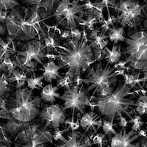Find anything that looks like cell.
<instances>
[{"label": "cell", "mask_w": 147, "mask_h": 147, "mask_svg": "<svg viewBox=\"0 0 147 147\" xmlns=\"http://www.w3.org/2000/svg\"><path fill=\"white\" fill-rule=\"evenodd\" d=\"M125 69H116L109 63L104 67L101 63L97 64L96 69H89L88 74L85 79H82V82L88 85L86 89L87 92L94 90L93 96L105 87L113 86L115 87L118 82V76L123 75Z\"/></svg>", "instance_id": "cell-4"}, {"label": "cell", "mask_w": 147, "mask_h": 147, "mask_svg": "<svg viewBox=\"0 0 147 147\" xmlns=\"http://www.w3.org/2000/svg\"><path fill=\"white\" fill-rule=\"evenodd\" d=\"M60 99L64 101V106L62 110L65 112L67 109L73 110L72 117L74 119L75 110H78L80 113L84 114V108L86 106L94 107V105L90 103V100L88 96V92L85 89H83V85H70L64 91L63 94L60 96Z\"/></svg>", "instance_id": "cell-8"}, {"label": "cell", "mask_w": 147, "mask_h": 147, "mask_svg": "<svg viewBox=\"0 0 147 147\" xmlns=\"http://www.w3.org/2000/svg\"><path fill=\"white\" fill-rule=\"evenodd\" d=\"M0 119L9 120V119H13V118L11 117V115H10V113H9L7 110H2V109H0Z\"/></svg>", "instance_id": "cell-38"}, {"label": "cell", "mask_w": 147, "mask_h": 147, "mask_svg": "<svg viewBox=\"0 0 147 147\" xmlns=\"http://www.w3.org/2000/svg\"><path fill=\"white\" fill-rule=\"evenodd\" d=\"M48 31L46 32L44 29L40 32L42 38L44 40V49L47 51V54H53L54 52L57 53L58 50V46L60 45V34L61 32L58 28L55 26H49ZM40 36V37H41Z\"/></svg>", "instance_id": "cell-13"}, {"label": "cell", "mask_w": 147, "mask_h": 147, "mask_svg": "<svg viewBox=\"0 0 147 147\" xmlns=\"http://www.w3.org/2000/svg\"><path fill=\"white\" fill-rule=\"evenodd\" d=\"M126 49L124 55L128 57L126 62L129 61H147V32L145 31H138L134 32L129 38H126Z\"/></svg>", "instance_id": "cell-9"}, {"label": "cell", "mask_w": 147, "mask_h": 147, "mask_svg": "<svg viewBox=\"0 0 147 147\" xmlns=\"http://www.w3.org/2000/svg\"><path fill=\"white\" fill-rule=\"evenodd\" d=\"M105 135L103 133H97L92 138V144L98 145L99 147H103L104 140H105Z\"/></svg>", "instance_id": "cell-31"}, {"label": "cell", "mask_w": 147, "mask_h": 147, "mask_svg": "<svg viewBox=\"0 0 147 147\" xmlns=\"http://www.w3.org/2000/svg\"><path fill=\"white\" fill-rule=\"evenodd\" d=\"M38 146H27L22 145V144H14V147H38Z\"/></svg>", "instance_id": "cell-45"}, {"label": "cell", "mask_w": 147, "mask_h": 147, "mask_svg": "<svg viewBox=\"0 0 147 147\" xmlns=\"http://www.w3.org/2000/svg\"><path fill=\"white\" fill-rule=\"evenodd\" d=\"M24 1L26 3H27V4H29V5H31L33 6V5H38V4L40 3L42 0H24Z\"/></svg>", "instance_id": "cell-41"}, {"label": "cell", "mask_w": 147, "mask_h": 147, "mask_svg": "<svg viewBox=\"0 0 147 147\" xmlns=\"http://www.w3.org/2000/svg\"><path fill=\"white\" fill-rule=\"evenodd\" d=\"M63 68L62 65H57L54 61H49L47 64L43 65V69L39 70L44 71L43 77L45 81L48 82H52L54 80H57V78L61 79L62 76L59 73V70Z\"/></svg>", "instance_id": "cell-17"}, {"label": "cell", "mask_w": 147, "mask_h": 147, "mask_svg": "<svg viewBox=\"0 0 147 147\" xmlns=\"http://www.w3.org/2000/svg\"><path fill=\"white\" fill-rule=\"evenodd\" d=\"M140 145H141V147H147V140H145L144 138L141 139Z\"/></svg>", "instance_id": "cell-44"}, {"label": "cell", "mask_w": 147, "mask_h": 147, "mask_svg": "<svg viewBox=\"0 0 147 147\" xmlns=\"http://www.w3.org/2000/svg\"><path fill=\"white\" fill-rule=\"evenodd\" d=\"M140 73L134 74H124V82L131 88H133L138 82Z\"/></svg>", "instance_id": "cell-29"}, {"label": "cell", "mask_w": 147, "mask_h": 147, "mask_svg": "<svg viewBox=\"0 0 147 147\" xmlns=\"http://www.w3.org/2000/svg\"><path fill=\"white\" fill-rule=\"evenodd\" d=\"M24 13V16H23L22 10L18 7L9 11L5 26L11 40H19L22 35V25L29 16L28 8H25Z\"/></svg>", "instance_id": "cell-11"}, {"label": "cell", "mask_w": 147, "mask_h": 147, "mask_svg": "<svg viewBox=\"0 0 147 147\" xmlns=\"http://www.w3.org/2000/svg\"><path fill=\"white\" fill-rule=\"evenodd\" d=\"M129 123L133 124L132 127V130L135 131L136 132H139L140 130L141 127L144 124H145V122L142 121L140 115H136L134 118H131V120L129 121Z\"/></svg>", "instance_id": "cell-30"}, {"label": "cell", "mask_w": 147, "mask_h": 147, "mask_svg": "<svg viewBox=\"0 0 147 147\" xmlns=\"http://www.w3.org/2000/svg\"><path fill=\"white\" fill-rule=\"evenodd\" d=\"M57 49H60L57 53L60 65L69 67V69L74 73L75 77L80 75L81 71L88 70L90 65L95 62L94 52L88 44L85 27L82 30L80 40L69 38L63 46L59 45Z\"/></svg>", "instance_id": "cell-1"}, {"label": "cell", "mask_w": 147, "mask_h": 147, "mask_svg": "<svg viewBox=\"0 0 147 147\" xmlns=\"http://www.w3.org/2000/svg\"><path fill=\"white\" fill-rule=\"evenodd\" d=\"M107 38L108 36L101 29H94L90 31L88 35V40H90L89 45L93 49L95 61L103 58L102 52L108 44Z\"/></svg>", "instance_id": "cell-12"}, {"label": "cell", "mask_w": 147, "mask_h": 147, "mask_svg": "<svg viewBox=\"0 0 147 147\" xmlns=\"http://www.w3.org/2000/svg\"><path fill=\"white\" fill-rule=\"evenodd\" d=\"M124 28L122 27H110L109 29L108 38L112 41L113 44H118L119 41H124L126 38L124 37Z\"/></svg>", "instance_id": "cell-21"}, {"label": "cell", "mask_w": 147, "mask_h": 147, "mask_svg": "<svg viewBox=\"0 0 147 147\" xmlns=\"http://www.w3.org/2000/svg\"><path fill=\"white\" fill-rule=\"evenodd\" d=\"M60 38L62 39H69L71 38V31L68 30H65L60 34Z\"/></svg>", "instance_id": "cell-40"}, {"label": "cell", "mask_w": 147, "mask_h": 147, "mask_svg": "<svg viewBox=\"0 0 147 147\" xmlns=\"http://www.w3.org/2000/svg\"><path fill=\"white\" fill-rule=\"evenodd\" d=\"M71 31V38H74L75 40H80L82 38V32H81L77 28L70 30Z\"/></svg>", "instance_id": "cell-35"}, {"label": "cell", "mask_w": 147, "mask_h": 147, "mask_svg": "<svg viewBox=\"0 0 147 147\" xmlns=\"http://www.w3.org/2000/svg\"><path fill=\"white\" fill-rule=\"evenodd\" d=\"M42 80H44L43 76L40 77H36L35 73H32V76L29 77L27 79V88L31 90L34 89H38L40 88H43V83H42Z\"/></svg>", "instance_id": "cell-24"}, {"label": "cell", "mask_w": 147, "mask_h": 147, "mask_svg": "<svg viewBox=\"0 0 147 147\" xmlns=\"http://www.w3.org/2000/svg\"><path fill=\"white\" fill-rule=\"evenodd\" d=\"M10 53H6L4 56V59L0 63V71L4 72H8L9 76L11 74L12 71L16 69L17 65L16 61H13L10 58Z\"/></svg>", "instance_id": "cell-23"}, {"label": "cell", "mask_w": 147, "mask_h": 147, "mask_svg": "<svg viewBox=\"0 0 147 147\" xmlns=\"http://www.w3.org/2000/svg\"><path fill=\"white\" fill-rule=\"evenodd\" d=\"M19 6V0H0V10H11Z\"/></svg>", "instance_id": "cell-26"}, {"label": "cell", "mask_w": 147, "mask_h": 147, "mask_svg": "<svg viewBox=\"0 0 147 147\" xmlns=\"http://www.w3.org/2000/svg\"><path fill=\"white\" fill-rule=\"evenodd\" d=\"M137 105L147 107V95H142L139 97L137 101Z\"/></svg>", "instance_id": "cell-36"}, {"label": "cell", "mask_w": 147, "mask_h": 147, "mask_svg": "<svg viewBox=\"0 0 147 147\" xmlns=\"http://www.w3.org/2000/svg\"><path fill=\"white\" fill-rule=\"evenodd\" d=\"M65 124H69V128L71 129L72 132H75L80 127V121H79V118H77V121H74V120L72 119H65Z\"/></svg>", "instance_id": "cell-32"}, {"label": "cell", "mask_w": 147, "mask_h": 147, "mask_svg": "<svg viewBox=\"0 0 147 147\" xmlns=\"http://www.w3.org/2000/svg\"><path fill=\"white\" fill-rule=\"evenodd\" d=\"M45 58L49 59L50 61H54V60L58 58V56L54 55V54H46Z\"/></svg>", "instance_id": "cell-42"}, {"label": "cell", "mask_w": 147, "mask_h": 147, "mask_svg": "<svg viewBox=\"0 0 147 147\" xmlns=\"http://www.w3.org/2000/svg\"><path fill=\"white\" fill-rule=\"evenodd\" d=\"M86 16V19H82V22H79V24L82 26L83 27H86L90 31L94 30V25L96 24L99 23V21L93 15H85Z\"/></svg>", "instance_id": "cell-25"}, {"label": "cell", "mask_w": 147, "mask_h": 147, "mask_svg": "<svg viewBox=\"0 0 147 147\" xmlns=\"http://www.w3.org/2000/svg\"><path fill=\"white\" fill-rule=\"evenodd\" d=\"M131 89L132 88L125 82L120 83L111 95L97 97L94 107L98 108L102 115L109 119H115L119 112L125 113L131 119L132 116L128 112L129 107V106H137L135 101L127 98L128 96L133 94L132 92H129Z\"/></svg>", "instance_id": "cell-3"}, {"label": "cell", "mask_w": 147, "mask_h": 147, "mask_svg": "<svg viewBox=\"0 0 147 147\" xmlns=\"http://www.w3.org/2000/svg\"><path fill=\"white\" fill-rule=\"evenodd\" d=\"M46 54L47 51L44 44L40 40H29L23 44L21 50L17 52L16 56L17 65L25 73L33 71L38 63L44 65L42 60L45 58Z\"/></svg>", "instance_id": "cell-6"}, {"label": "cell", "mask_w": 147, "mask_h": 147, "mask_svg": "<svg viewBox=\"0 0 147 147\" xmlns=\"http://www.w3.org/2000/svg\"><path fill=\"white\" fill-rule=\"evenodd\" d=\"M0 147H9L8 145H6L5 144H2V143H0Z\"/></svg>", "instance_id": "cell-46"}, {"label": "cell", "mask_w": 147, "mask_h": 147, "mask_svg": "<svg viewBox=\"0 0 147 147\" xmlns=\"http://www.w3.org/2000/svg\"><path fill=\"white\" fill-rule=\"evenodd\" d=\"M39 117L42 121L45 122L44 128H53L54 129L60 127V124H65V115L64 111L57 104L45 105L39 113Z\"/></svg>", "instance_id": "cell-10"}, {"label": "cell", "mask_w": 147, "mask_h": 147, "mask_svg": "<svg viewBox=\"0 0 147 147\" xmlns=\"http://www.w3.org/2000/svg\"><path fill=\"white\" fill-rule=\"evenodd\" d=\"M74 77L66 72L63 77H62L61 79H58L57 80V87H64L65 88H69L70 85L74 84Z\"/></svg>", "instance_id": "cell-27"}, {"label": "cell", "mask_w": 147, "mask_h": 147, "mask_svg": "<svg viewBox=\"0 0 147 147\" xmlns=\"http://www.w3.org/2000/svg\"><path fill=\"white\" fill-rule=\"evenodd\" d=\"M63 144L59 147H91L93 145L90 138L88 137L85 133L80 132H71L69 138L66 139L63 136L61 140Z\"/></svg>", "instance_id": "cell-16"}, {"label": "cell", "mask_w": 147, "mask_h": 147, "mask_svg": "<svg viewBox=\"0 0 147 147\" xmlns=\"http://www.w3.org/2000/svg\"><path fill=\"white\" fill-rule=\"evenodd\" d=\"M103 57L107 60V63L110 65L116 64L120 61L121 57V47L119 44H113L112 49H110L106 47L103 49Z\"/></svg>", "instance_id": "cell-20"}, {"label": "cell", "mask_w": 147, "mask_h": 147, "mask_svg": "<svg viewBox=\"0 0 147 147\" xmlns=\"http://www.w3.org/2000/svg\"><path fill=\"white\" fill-rule=\"evenodd\" d=\"M6 32H7V30H6L5 26L2 24V23H0V36L5 35ZM0 39H1V38H0Z\"/></svg>", "instance_id": "cell-43"}, {"label": "cell", "mask_w": 147, "mask_h": 147, "mask_svg": "<svg viewBox=\"0 0 147 147\" xmlns=\"http://www.w3.org/2000/svg\"><path fill=\"white\" fill-rule=\"evenodd\" d=\"M11 74H13V77H9V82H13L16 81V89L22 88L24 87V85H25V83L27 81V73L24 71H20L19 70L17 69H14L12 71Z\"/></svg>", "instance_id": "cell-22"}, {"label": "cell", "mask_w": 147, "mask_h": 147, "mask_svg": "<svg viewBox=\"0 0 147 147\" xmlns=\"http://www.w3.org/2000/svg\"><path fill=\"white\" fill-rule=\"evenodd\" d=\"M29 124H30V123H21L14 120L13 119H11L7 120V122H5L0 127L4 132H6L11 136H16L19 132L27 128Z\"/></svg>", "instance_id": "cell-18"}, {"label": "cell", "mask_w": 147, "mask_h": 147, "mask_svg": "<svg viewBox=\"0 0 147 147\" xmlns=\"http://www.w3.org/2000/svg\"><path fill=\"white\" fill-rule=\"evenodd\" d=\"M84 5H80L77 0H60L55 5V10L52 16L57 24L65 28V30H71L77 28V24L82 22V18L78 14L84 16Z\"/></svg>", "instance_id": "cell-5"}, {"label": "cell", "mask_w": 147, "mask_h": 147, "mask_svg": "<svg viewBox=\"0 0 147 147\" xmlns=\"http://www.w3.org/2000/svg\"><path fill=\"white\" fill-rule=\"evenodd\" d=\"M59 87L57 86H54L52 84H48L45 85L42 88L41 92H40V99L44 101V102L47 104L53 105L55 102L56 98L60 99V96L59 93H57V90Z\"/></svg>", "instance_id": "cell-19"}, {"label": "cell", "mask_w": 147, "mask_h": 147, "mask_svg": "<svg viewBox=\"0 0 147 147\" xmlns=\"http://www.w3.org/2000/svg\"><path fill=\"white\" fill-rule=\"evenodd\" d=\"M8 13L9 12L7 10H0V23H2L4 25H5V21H6V18L8 15Z\"/></svg>", "instance_id": "cell-37"}, {"label": "cell", "mask_w": 147, "mask_h": 147, "mask_svg": "<svg viewBox=\"0 0 147 147\" xmlns=\"http://www.w3.org/2000/svg\"><path fill=\"white\" fill-rule=\"evenodd\" d=\"M114 118L110 119V121L104 120L103 124H102V129H103L104 134L107 136V135H110V134H115L117 133V132L113 129V124H114Z\"/></svg>", "instance_id": "cell-28"}, {"label": "cell", "mask_w": 147, "mask_h": 147, "mask_svg": "<svg viewBox=\"0 0 147 147\" xmlns=\"http://www.w3.org/2000/svg\"><path fill=\"white\" fill-rule=\"evenodd\" d=\"M145 124H147V122H145ZM145 132H147V127H146V128Z\"/></svg>", "instance_id": "cell-47"}, {"label": "cell", "mask_w": 147, "mask_h": 147, "mask_svg": "<svg viewBox=\"0 0 147 147\" xmlns=\"http://www.w3.org/2000/svg\"><path fill=\"white\" fill-rule=\"evenodd\" d=\"M113 8L117 12L114 22H117L124 28H136L141 20L145 5H141L137 0H119Z\"/></svg>", "instance_id": "cell-7"}, {"label": "cell", "mask_w": 147, "mask_h": 147, "mask_svg": "<svg viewBox=\"0 0 147 147\" xmlns=\"http://www.w3.org/2000/svg\"><path fill=\"white\" fill-rule=\"evenodd\" d=\"M136 132L130 130L127 132L126 128L115 134L111 138L110 146L111 147H139V144L132 143L140 137L138 134L135 135Z\"/></svg>", "instance_id": "cell-14"}, {"label": "cell", "mask_w": 147, "mask_h": 147, "mask_svg": "<svg viewBox=\"0 0 147 147\" xmlns=\"http://www.w3.org/2000/svg\"><path fill=\"white\" fill-rule=\"evenodd\" d=\"M1 129V127H0ZM0 143H2V144H5L6 145H10V140H7L6 137H5V134H4L3 130H2V129H0Z\"/></svg>", "instance_id": "cell-39"}, {"label": "cell", "mask_w": 147, "mask_h": 147, "mask_svg": "<svg viewBox=\"0 0 147 147\" xmlns=\"http://www.w3.org/2000/svg\"><path fill=\"white\" fill-rule=\"evenodd\" d=\"M41 99L28 88L16 89L10 96L7 109L11 117L21 123H30L40 113Z\"/></svg>", "instance_id": "cell-2"}, {"label": "cell", "mask_w": 147, "mask_h": 147, "mask_svg": "<svg viewBox=\"0 0 147 147\" xmlns=\"http://www.w3.org/2000/svg\"><path fill=\"white\" fill-rule=\"evenodd\" d=\"M118 116V120H119V125H120L121 127H122L123 128H126L127 126V124H128L129 121L127 120V119H125V118L123 116V115H122V113L121 112H119L117 113V115H116Z\"/></svg>", "instance_id": "cell-34"}, {"label": "cell", "mask_w": 147, "mask_h": 147, "mask_svg": "<svg viewBox=\"0 0 147 147\" xmlns=\"http://www.w3.org/2000/svg\"><path fill=\"white\" fill-rule=\"evenodd\" d=\"M103 121L101 119V117L94 112V107H92L91 110L89 112L85 113L81 117L80 120V127H82V129L85 130V133L92 129L94 130V133L97 132V129H99L101 127H102Z\"/></svg>", "instance_id": "cell-15"}, {"label": "cell", "mask_w": 147, "mask_h": 147, "mask_svg": "<svg viewBox=\"0 0 147 147\" xmlns=\"http://www.w3.org/2000/svg\"><path fill=\"white\" fill-rule=\"evenodd\" d=\"M69 129V128H67L63 129V130H60V129L57 128V129H55V131H54V133L52 135V137H53V140H61L63 136V134L65 132L68 131Z\"/></svg>", "instance_id": "cell-33"}]
</instances>
